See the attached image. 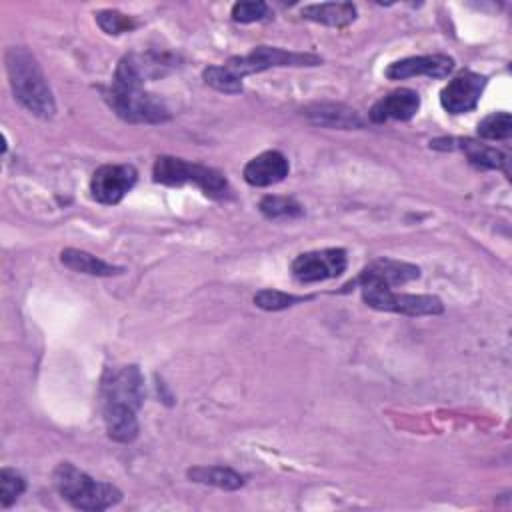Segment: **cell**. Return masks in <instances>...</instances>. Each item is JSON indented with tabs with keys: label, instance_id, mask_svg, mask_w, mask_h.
<instances>
[{
	"label": "cell",
	"instance_id": "cell-1",
	"mask_svg": "<svg viewBox=\"0 0 512 512\" xmlns=\"http://www.w3.org/2000/svg\"><path fill=\"white\" fill-rule=\"evenodd\" d=\"M4 62L14 98L34 116L52 118L56 102L38 60L24 46H12L4 54Z\"/></svg>",
	"mask_w": 512,
	"mask_h": 512
},
{
	"label": "cell",
	"instance_id": "cell-2",
	"mask_svg": "<svg viewBox=\"0 0 512 512\" xmlns=\"http://www.w3.org/2000/svg\"><path fill=\"white\" fill-rule=\"evenodd\" d=\"M52 478L58 494L76 510L98 512L112 508L122 500V492L114 484L94 480L70 462H60Z\"/></svg>",
	"mask_w": 512,
	"mask_h": 512
},
{
	"label": "cell",
	"instance_id": "cell-3",
	"mask_svg": "<svg viewBox=\"0 0 512 512\" xmlns=\"http://www.w3.org/2000/svg\"><path fill=\"white\" fill-rule=\"evenodd\" d=\"M152 178L154 182L164 186L196 184L206 196L216 200H224L230 196V186L222 172L176 156H158L152 166Z\"/></svg>",
	"mask_w": 512,
	"mask_h": 512
},
{
	"label": "cell",
	"instance_id": "cell-4",
	"mask_svg": "<svg viewBox=\"0 0 512 512\" xmlns=\"http://www.w3.org/2000/svg\"><path fill=\"white\" fill-rule=\"evenodd\" d=\"M102 96L124 122L160 124L170 120L166 104L158 96L142 90V86H128L112 80L110 86L102 88Z\"/></svg>",
	"mask_w": 512,
	"mask_h": 512
},
{
	"label": "cell",
	"instance_id": "cell-5",
	"mask_svg": "<svg viewBox=\"0 0 512 512\" xmlns=\"http://www.w3.org/2000/svg\"><path fill=\"white\" fill-rule=\"evenodd\" d=\"M360 292L364 304L382 312H396L404 316H436L444 312L442 300L432 294H402L378 284H362Z\"/></svg>",
	"mask_w": 512,
	"mask_h": 512
},
{
	"label": "cell",
	"instance_id": "cell-6",
	"mask_svg": "<svg viewBox=\"0 0 512 512\" xmlns=\"http://www.w3.org/2000/svg\"><path fill=\"white\" fill-rule=\"evenodd\" d=\"M102 406H120L136 410L144 404V376L138 366L108 368L100 382Z\"/></svg>",
	"mask_w": 512,
	"mask_h": 512
},
{
	"label": "cell",
	"instance_id": "cell-7",
	"mask_svg": "<svg viewBox=\"0 0 512 512\" xmlns=\"http://www.w3.org/2000/svg\"><path fill=\"white\" fill-rule=\"evenodd\" d=\"M322 64V58L308 52H290L276 46H256L246 56H234L224 66L232 70L238 78H244L246 74H258L268 68L278 66H318Z\"/></svg>",
	"mask_w": 512,
	"mask_h": 512
},
{
	"label": "cell",
	"instance_id": "cell-8",
	"mask_svg": "<svg viewBox=\"0 0 512 512\" xmlns=\"http://www.w3.org/2000/svg\"><path fill=\"white\" fill-rule=\"evenodd\" d=\"M176 62V56L168 52H132L118 62L112 80L128 86H142L148 80L162 78L168 72H172L178 66Z\"/></svg>",
	"mask_w": 512,
	"mask_h": 512
},
{
	"label": "cell",
	"instance_id": "cell-9",
	"mask_svg": "<svg viewBox=\"0 0 512 512\" xmlns=\"http://www.w3.org/2000/svg\"><path fill=\"white\" fill-rule=\"evenodd\" d=\"M348 266L346 250L342 248H324L298 254L292 262V274L302 284L322 282L328 278L340 276Z\"/></svg>",
	"mask_w": 512,
	"mask_h": 512
},
{
	"label": "cell",
	"instance_id": "cell-10",
	"mask_svg": "<svg viewBox=\"0 0 512 512\" xmlns=\"http://www.w3.org/2000/svg\"><path fill=\"white\" fill-rule=\"evenodd\" d=\"M138 172L132 164H104L90 180V192L100 204H118L136 184Z\"/></svg>",
	"mask_w": 512,
	"mask_h": 512
},
{
	"label": "cell",
	"instance_id": "cell-11",
	"mask_svg": "<svg viewBox=\"0 0 512 512\" xmlns=\"http://www.w3.org/2000/svg\"><path fill=\"white\" fill-rule=\"evenodd\" d=\"M486 88V76L462 70L440 92V104L450 114H466L478 106V100Z\"/></svg>",
	"mask_w": 512,
	"mask_h": 512
},
{
	"label": "cell",
	"instance_id": "cell-12",
	"mask_svg": "<svg viewBox=\"0 0 512 512\" xmlns=\"http://www.w3.org/2000/svg\"><path fill=\"white\" fill-rule=\"evenodd\" d=\"M418 276H420V268L414 264L392 260V258H378V260H372L368 266H364L362 272L348 286L378 284V286L394 288V286L412 282Z\"/></svg>",
	"mask_w": 512,
	"mask_h": 512
},
{
	"label": "cell",
	"instance_id": "cell-13",
	"mask_svg": "<svg viewBox=\"0 0 512 512\" xmlns=\"http://www.w3.org/2000/svg\"><path fill=\"white\" fill-rule=\"evenodd\" d=\"M454 70V58L446 54H424V56H408L388 64L386 78L404 80L414 76L428 78H446Z\"/></svg>",
	"mask_w": 512,
	"mask_h": 512
},
{
	"label": "cell",
	"instance_id": "cell-14",
	"mask_svg": "<svg viewBox=\"0 0 512 512\" xmlns=\"http://www.w3.org/2000/svg\"><path fill=\"white\" fill-rule=\"evenodd\" d=\"M420 108V96L412 88H398L382 96L368 112V118L374 124H384L388 120L408 122L416 116Z\"/></svg>",
	"mask_w": 512,
	"mask_h": 512
},
{
	"label": "cell",
	"instance_id": "cell-15",
	"mask_svg": "<svg viewBox=\"0 0 512 512\" xmlns=\"http://www.w3.org/2000/svg\"><path fill=\"white\" fill-rule=\"evenodd\" d=\"M290 172V164L288 158L278 152V150H266L258 156H254L246 166H244V180L250 186H272L276 182H282Z\"/></svg>",
	"mask_w": 512,
	"mask_h": 512
},
{
	"label": "cell",
	"instance_id": "cell-16",
	"mask_svg": "<svg viewBox=\"0 0 512 512\" xmlns=\"http://www.w3.org/2000/svg\"><path fill=\"white\" fill-rule=\"evenodd\" d=\"M302 116L316 126L354 130L364 126V118L346 104L336 102H314L302 110Z\"/></svg>",
	"mask_w": 512,
	"mask_h": 512
},
{
	"label": "cell",
	"instance_id": "cell-17",
	"mask_svg": "<svg viewBox=\"0 0 512 512\" xmlns=\"http://www.w3.org/2000/svg\"><path fill=\"white\" fill-rule=\"evenodd\" d=\"M442 142H446V146H442L444 150H460L466 154L468 162L476 168L482 170H502L506 176L510 174L508 170V156L492 146L480 144L472 138H444Z\"/></svg>",
	"mask_w": 512,
	"mask_h": 512
},
{
	"label": "cell",
	"instance_id": "cell-18",
	"mask_svg": "<svg viewBox=\"0 0 512 512\" xmlns=\"http://www.w3.org/2000/svg\"><path fill=\"white\" fill-rule=\"evenodd\" d=\"M300 14L306 20L332 28H342L356 20V6L352 2H322L304 6Z\"/></svg>",
	"mask_w": 512,
	"mask_h": 512
},
{
	"label": "cell",
	"instance_id": "cell-19",
	"mask_svg": "<svg viewBox=\"0 0 512 512\" xmlns=\"http://www.w3.org/2000/svg\"><path fill=\"white\" fill-rule=\"evenodd\" d=\"M102 418H104L108 438H112L114 442L128 444L136 440L140 430L136 410L120 408V406H102Z\"/></svg>",
	"mask_w": 512,
	"mask_h": 512
},
{
	"label": "cell",
	"instance_id": "cell-20",
	"mask_svg": "<svg viewBox=\"0 0 512 512\" xmlns=\"http://www.w3.org/2000/svg\"><path fill=\"white\" fill-rule=\"evenodd\" d=\"M60 262L74 272L90 274V276H116V274L124 272L122 266L108 264L102 258H98L86 250H78V248H64L60 252Z\"/></svg>",
	"mask_w": 512,
	"mask_h": 512
},
{
	"label": "cell",
	"instance_id": "cell-21",
	"mask_svg": "<svg viewBox=\"0 0 512 512\" xmlns=\"http://www.w3.org/2000/svg\"><path fill=\"white\" fill-rule=\"evenodd\" d=\"M188 478L192 482L216 486L222 490H238L244 486V476L226 466H194L188 470Z\"/></svg>",
	"mask_w": 512,
	"mask_h": 512
},
{
	"label": "cell",
	"instance_id": "cell-22",
	"mask_svg": "<svg viewBox=\"0 0 512 512\" xmlns=\"http://www.w3.org/2000/svg\"><path fill=\"white\" fill-rule=\"evenodd\" d=\"M260 212L270 218V220H280V218H300L304 214V206L290 198V196H264L258 204Z\"/></svg>",
	"mask_w": 512,
	"mask_h": 512
},
{
	"label": "cell",
	"instance_id": "cell-23",
	"mask_svg": "<svg viewBox=\"0 0 512 512\" xmlns=\"http://www.w3.org/2000/svg\"><path fill=\"white\" fill-rule=\"evenodd\" d=\"M202 78L208 86L224 94H240L242 92V78H238L226 66H208L202 72Z\"/></svg>",
	"mask_w": 512,
	"mask_h": 512
},
{
	"label": "cell",
	"instance_id": "cell-24",
	"mask_svg": "<svg viewBox=\"0 0 512 512\" xmlns=\"http://www.w3.org/2000/svg\"><path fill=\"white\" fill-rule=\"evenodd\" d=\"M476 132L484 140H506L512 134V118L508 112H492L478 122Z\"/></svg>",
	"mask_w": 512,
	"mask_h": 512
},
{
	"label": "cell",
	"instance_id": "cell-25",
	"mask_svg": "<svg viewBox=\"0 0 512 512\" xmlns=\"http://www.w3.org/2000/svg\"><path fill=\"white\" fill-rule=\"evenodd\" d=\"M312 296H298V294H286V292H280V290H274V288H266V290H260L254 294V304L262 310H268V312H276V310H284V308H290L298 302H304V300H310Z\"/></svg>",
	"mask_w": 512,
	"mask_h": 512
},
{
	"label": "cell",
	"instance_id": "cell-26",
	"mask_svg": "<svg viewBox=\"0 0 512 512\" xmlns=\"http://www.w3.org/2000/svg\"><path fill=\"white\" fill-rule=\"evenodd\" d=\"M24 490H26V480L22 478V474H18L12 468L0 470V504L4 508H10Z\"/></svg>",
	"mask_w": 512,
	"mask_h": 512
},
{
	"label": "cell",
	"instance_id": "cell-27",
	"mask_svg": "<svg viewBox=\"0 0 512 512\" xmlns=\"http://www.w3.org/2000/svg\"><path fill=\"white\" fill-rule=\"evenodd\" d=\"M96 22L106 34H114V36L130 32L132 28H136V20L132 16H126V14L118 12V10H100V12H96Z\"/></svg>",
	"mask_w": 512,
	"mask_h": 512
},
{
	"label": "cell",
	"instance_id": "cell-28",
	"mask_svg": "<svg viewBox=\"0 0 512 512\" xmlns=\"http://www.w3.org/2000/svg\"><path fill=\"white\" fill-rule=\"evenodd\" d=\"M266 14H268V6H266V2H260V0L236 2L232 6V18L242 24L262 20V18H266Z\"/></svg>",
	"mask_w": 512,
	"mask_h": 512
}]
</instances>
